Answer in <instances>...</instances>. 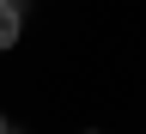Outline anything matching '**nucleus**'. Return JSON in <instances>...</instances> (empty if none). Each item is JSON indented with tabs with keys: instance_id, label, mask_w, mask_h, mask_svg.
Here are the masks:
<instances>
[{
	"instance_id": "nucleus-1",
	"label": "nucleus",
	"mask_w": 146,
	"mask_h": 134,
	"mask_svg": "<svg viewBox=\"0 0 146 134\" xmlns=\"http://www.w3.org/2000/svg\"><path fill=\"white\" fill-rule=\"evenodd\" d=\"M18 31H25L18 6H0V49H12V43H18Z\"/></svg>"
},
{
	"instance_id": "nucleus-3",
	"label": "nucleus",
	"mask_w": 146,
	"mask_h": 134,
	"mask_svg": "<svg viewBox=\"0 0 146 134\" xmlns=\"http://www.w3.org/2000/svg\"><path fill=\"white\" fill-rule=\"evenodd\" d=\"M0 6H12V0H0Z\"/></svg>"
},
{
	"instance_id": "nucleus-2",
	"label": "nucleus",
	"mask_w": 146,
	"mask_h": 134,
	"mask_svg": "<svg viewBox=\"0 0 146 134\" xmlns=\"http://www.w3.org/2000/svg\"><path fill=\"white\" fill-rule=\"evenodd\" d=\"M0 134H6V116H0Z\"/></svg>"
}]
</instances>
